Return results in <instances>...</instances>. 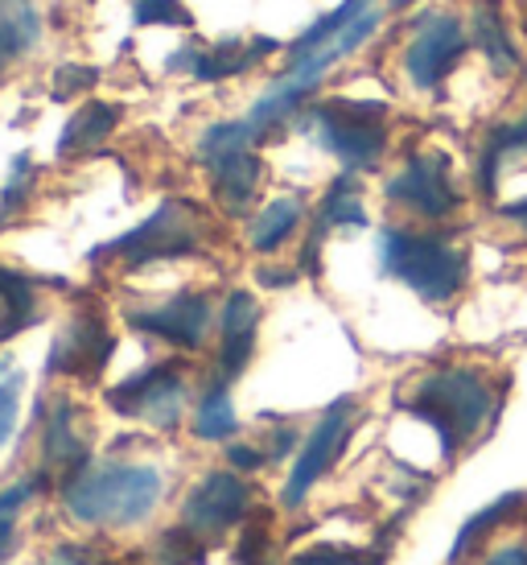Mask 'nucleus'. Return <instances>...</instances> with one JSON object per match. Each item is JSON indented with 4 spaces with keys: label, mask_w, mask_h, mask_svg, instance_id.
Here are the masks:
<instances>
[{
    "label": "nucleus",
    "mask_w": 527,
    "mask_h": 565,
    "mask_svg": "<svg viewBox=\"0 0 527 565\" xmlns=\"http://www.w3.org/2000/svg\"><path fill=\"white\" fill-rule=\"evenodd\" d=\"M37 322V301H33V281L13 268L0 265V343L17 339L21 330Z\"/></svg>",
    "instance_id": "obj_21"
},
{
    "label": "nucleus",
    "mask_w": 527,
    "mask_h": 565,
    "mask_svg": "<svg viewBox=\"0 0 527 565\" xmlns=\"http://www.w3.org/2000/svg\"><path fill=\"white\" fill-rule=\"evenodd\" d=\"M33 178H37V170H33L30 153H17L13 166H9V178H4V194H0V211L4 215H17L21 206L30 203Z\"/></svg>",
    "instance_id": "obj_29"
},
{
    "label": "nucleus",
    "mask_w": 527,
    "mask_h": 565,
    "mask_svg": "<svg viewBox=\"0 0 527 565\" xmlns=\"http://www.w3.org/2000/svg\"><path fill=\"white\" fill-rule=\"evenodd\" d=\"M157 562L161 565H202L206 553H202L198 533L182 524V529H170V533L157 541Z\"/></svg>",
    "instance_id": "obj_28"
},
{
    "label": "nucleus",
    "mask_w": 527,
    "mask_h": 565,
    "mask_svg": "<svg viewBox=\"0 0 527 565\" xmlns=\"http://www.w3.org/2000/svg\"><path fill=\"white\" fill-rule=\"evenodd\" d=\"M4 223H9V215H4V211H0V227H4Z\"/></svg>",
    "instance_id": "obj_42"
},
{
    "label": "nucleus",
    "mask_w": 527,
    "mask_h": 565,
    "mask_svg": "<svg viewBox=\"0 0 527 565\" xmlns=\"http://www.w3.org/2000/svg\"><path fill=\"white\" fill-rule=\"evenodd\" d=\"M470 42H474V50L486 58V66L495 71L498 79H512L515 71H524V54L515 46L503 0H474V9H470Z\"/></svg>",
    "instance_id": "obj_13"
},
{
    "label": "nucleus",
    "mask_w": 527,
    "mask_h": 565,
    "mask_svg": "<svg viewBox=\"0 0 527 565\" xmlns=\"http://www.w3.org/2000/svg\"><path fill=\"white\" fill-rule=\"evenodd\" d=\"M293 441H297L293 429H280L277 441H272V458H284V455H289V450H293Z\"/></svg>",
    "instance_id": "obj_40"
},
{
    "label": "nucleus",
    "mask_w": 527,
    "mask_h": 565,
    "mask_svg": "<svg viewBox=\"0 0 527 565\" xmlns=\"http://www.w3.org/2000/svg\"><path fill=\"white\" fill-rule=\"evenodd\" d=\"M42 42V9L37 0H0V66L17 63Z\"/></svg>",
    "instance_id": "obj_20"
},
{
    "label": "nucleus",
    "mask_w": 527,
    "mask_h": 565,
    "mask_svg": "<svg viewBox=\"0 0 527 565\" xmlns=\"http://www.w3.org/2000/svg\"><path fill=\"white\" fill-rule=\"evenodd\" d=\"M330 227H367V206L358 199V186L351 173H342L338 182L330 186V194L322 199V211L313 220V236L305 239V252H301V268L305 273H318V248H322V236Z\"/></svg>",
    "instance_id": "obj_17"
},
{
    "label": "nucleus",
    "mask_w": 527,
    "mask_h": 565,
    "mask_svg": "<svg viewBox=\"0 0 527 565\" xmlns=\"http://www.w3.org/2000/svg\"><path fill=\"white\" fill-rule=\"evenodd\" d=\"M21 393H25V376L13 360H0V450L9 446L17 434V417H21Z\"/></svg>",
    "instance_id": "obj_27"
},
{
    "label": "nucleus",
    "mask_w": 527,
    "mask_h": 565,
    "mask_svg": "<svg viewBox=\"0 0 527 565\" xmlns=\"http://www.w3.org/2000/svg\"><path fill=\"white\" fill-rule=\"evenodd\" d=\"M351 422H355V401L351 396H338L334 405L322 413V422L313 425V434L305 438L301 455H297V467L284 483V508H297L305 503V495L313 491V483L334 467V458L342 455V446L351 438Z\"/></svg>",
    "instance_id": "obj_8"
},
{
    "label": "nucleus",
    "mask_w": 527,
    "mask_h": 565,
    "mask_svg": "<svg viewBox=\"0 0 527 565\" xmlns=\"http://www.w3.org/2000/svg\"><path fill=\"white\" fill-rule=\"evenodd\" d=\"M277 50H280L277 38H251L248 46L223 42L218 50H182L170 66L173 71H190L202 83H218V79H232V75H244V71H251L260 58L277 54Z\"/></svg>",
    "instance_id": "obj_14"
},
{
    "label": "nucleus",
    "mask_w": 527,
    "mask_h": 565,
    "mask_svg": "<svg viewBox=\"0 0 527 565\" xmlns=\"http://www.w3.org/2000/svg\"><path fill=\"white\" fill-rule=\"evenodd\" d=\"M239 429V417H235L232 393H227V380L211 384V393L202 396L198 413H194V434L202 441H227Z\"/></svg>",
    "instance_id": "obj_25"
},
{
    "label": "nucleus",
    "mask_w": 527,
    "mask_h": 565,
    "mask_svg": "<svg viewBox=\"0 0 527 565\" xmlns=\"http://www.w3.org/2000/svg\"><path fill=\"white\" fill-rule=\"evenodd\" d=\"M235 565H268V524L251 520L248 529L239 533V545H235Z\"/></svg>",
    "instance_id": "obj_33"
},
{
    "label": "nucleus",
    "mask_w": 527,
    "mask_h": 565,
    "mask_svg": "<svg viewBox=\"0 0 527 565\" xmlns=\"http://www.w3.org/2000/svg\"><path fill=\"white\" fill-rule=\"evenodd\" d=\"M120 125V108L116 104H104V99H92L66 120L63 137H58V158H87L99 145L108 141Z\"/></svg>",
    "instance_id": "obj_19"
},
{
    "label": "nucleus",
    "mask_w": 527,
    "mask_h": 565,
    "mask_svg": "<svg viewBox=\"0 0 527 565\" xmlns=\"http://www.w3.org/2000/svg\"><path fill=\"white\" fill-rule=\"evenodd\" d=\"M498 215L507 223H515V227H524L527 232V199H519V203H507V206H498Z\"/></svg>",
    "instance_id": "obj_38"
},
{
    "label": "nucleus",
    "mask_w": 527,
    "mask_h": 565,
    "mask_svg": "<svg viewBox=\"0 0 527 565\" xmlns=\"http://www.w3.org/2000/svg\"><path fill=\"white\" fill-rule=\"evenodd\" d=\"M388 194L391 203L404 206V211H412L417 220H429V223H441L450 220L453 211L462 206V190L453 186V170H450V158L445 153H412V158L404 161L400 173L388 182Z\"/></svg>",
    "instance_id": "obj_7"
},
{
    "label": "nucleus",
    "mask_w": 527,
    "mask_h": 565,
    "mask_svg": "<svg viewBox=\"0 0 527 565\" xmlns=\"http://www.w3.org/2000/svg\"><path fill=\"white\" fill-rule=\"evenodd\" d=\"M417 0H391V9H412Z\"/></svg>",
    "instance_id": "obj_41"
},
{
    "label": "nucleus",
    "mask_w": 527,
    "mask_h": 565,
    "mask_svg": "<svg viewBox=\"0 0 527 565\" xmlns=\"http://www.w3.org/2000/svg\"><path fill=\"white\" fill-rule=\"evenodd\" d=\"M482 565H527V541H507V545H498Z\"/></svg>",
    "instance_id": "obj_35"
},
{
    "label": "nucleus",
    "mask_w": 527,
    "mask_h": 565,
    "mask_svg": "<svg viewBox=\"0 0 527 565\" xmlns=\"http://www.w3.org/2000/svg\"><path fill=\"white\" fill-rule=\"evenodd\" d=\"M42 450H46V462L63 467L66 479L92 462V458H87V446H83V441H78V434H75V408L66 405V401H58V405H54V413H50Z\"/></svg>",
    "instance_id": "obj_22"
},
{
    "label": "nucleus",
    "mask_w": 527,
    "mask_h": 565,
    "mask_svg": "<svg viewBox=\"0 0 527 565\" xmlns=\"http://www.w3.org/2000/svg\"><path fill=\"white\" fill-rule=\"evenodd\" d=\"M211 170V182H215V199L223 203L227 215H244L256 199V190H260V178H264V161L251 153V149H239L232 158L215 161V166H206Z\"/></svg>",
    "instance_id": "obj_18"
},
{
    "label": "nucleus",
    "mask_w": 527,
    "mask_h": 565,
    "mask_svg": "<svg viewBox=\"0 0 527 565\" xmlns=\"http://www.w3.org/2000/svg\"><path fill=\"white\" fill-rule=\"evenodd\" d=\"M251 508V487L235 471H215L206 475L182 503V524H190L198 536L227 533L232 524L248 516Z\"/></svg>",
    "instance_id": "obj_11"
},
{
    "label": "nucleus",
    "mask_w": 527,
    "mask_h": 565,
    "mask_svg": "<svg viewBox=\"0 0 527 565\" xmlns=\"http://www.w3.org/2000/svg\"><path fill=\"white\" fill-rule=\"evenodd\" d=\"M251 145H256V132L248 128V120H223V125H211L198 137V161L215 166V161L232 158L239 149H251Z\"/></svg>",
    "instance_id": "obj_26"
},
{
    "label": "nucleus",
    "mask_w": 527,
    "mask_h": 565,
    "mask_svg": "<svg viewBox=\"0 0 527 565\" xmlns=\"http://www.w3.org/2000/svg\"><path fill=\"white\" fill-rule=\"evenodd\" d=\"M379 268L408 285L420 301L445 306L465 289L470 256L450 236L437 232H408V227H384L379 232Z\"/></svg>",
    "instance_id": "obj_3"
},
{
    "label": "nucleus",
    "mask_w": 527,
    "mask_h": 565,
    "mask_svg": "<svg viewBox=\"0 0 527 565\" xmlns=\"http://www.w3.org/2000/svg\"><path fill=\"white\" fill-rule=\"evenodd\" d=\"M388 108L375 99H326L313 104L301 116V128L318 137V145L330 158L342 161L346 173L375 170L384 153H388V125H384Z\"/></svg>",
    "instance_id": "obj_4"
},
{
    "label": "nucleus",
    "mask_w": 527,
    "mask_h": 565,
    "mask_svg": "<svg viewBox=\"0 0 527 565\" xmlns=\"http://www.w3.org/2000/svg\"><path fill=\"white\" fill-rule=\"evenodd\" d=\"M293 565H384V553H358V550H330V545H318V550L297 553Z\"/></svg>",
    "instance_id": "obj_31"
},
{
    "label": "nucleus",
    "mask_w": 527,
    "mask_h": 565,
    "mask_svg": "<svg viewBox=\"0 0 527 565\" xmlns=\"http://www.w3.org/2000/svg\"><path fill=\"white\" fill-rule=\"evenodd\" d=\"M524 508V495L519 491H512V495H503V500H495L491 508H482L478 516H470L462 524V533H458V541H453V553H450V565H462L465 553L478 550V541H486V536L495 533L503 520H512L515 512Z\"/></svg>",
    "instance_id": "obj_24"
},
{
    "label": "nucleus",
    "mask_w": 527,
    "mask_h": 565,
    "mask_svg": "<svg viewBox=\"0 0 527 565\" xmlns=\"http://www.w3.org/2000/svg\"><path fill=\"white\" fill-rule=\"evenodd\" d=\"M256 327H260V306H256L248 289H235L227 306H223V355H218L223 380H235L251 363Z\"/></svg>",
    "instance_id": "obj_15"
},
{
    "label": "nucleus",
    "mask_w": 527,
    "mask_h": 565,
    "mask_svg": "<svg viewBox=\"0 0 527 565\" xmlns=\"http://www.w3.org/2000/svg\"><path fill=\"white\" fill-rule=\"evenodd\" d=\"M132 21H137V25H173V30H186L190 9L182 0H137Z\"/></svg>",
    "instance_id": "obj_30"
},
{
    "label": "nucleus",
    "mask_w": 527,
    "mask_h": 565,
    "mask_svg": "<svg viewBox=\"0 0 527 565\" xmlns=\"http://www.w3.org/2000/svg\"><path fill=\"white\" fill-rule=\"evenodd\" d=\"M227 462H232L235 471H260L264 455L260 450H251V446H227Z\"/></svg>",
    "instance_id": "obj_36"
},
{
    "label": "nucleus",
    "mask_w": 527,
    "mask_h": 565,
    "mask_svg": "<svg viewBox=\"0 0 527 565\" xmlns=\"http://www.w3.org/2000/svg\"><path fill=\"white\" fill-rule=\"evenodd\" d=\"M13 541H17V520L0 516V557H4V553H13Z\"/></svg>",
    "instance_id": "obj_39"
},
{
    "label": "nucleus",
    "mask_w": 527,
    "mask_h": 565,
    "mask_svg": "<svg viewBox=\"0 0 527 565\" xmlns=\"http://www.w3.org/2000/svg\"><path fill=\"white\" fill-rule=\"evenodd\" d=\"M301 220H305L301 199H277V203H268L260 215L251 220V232H248L251 248L264 252V256H272V252L301 227Z\"/></svg>",
    "instance_id": "obj_23"
},
{
    "label": "nucleus",
    "mask_w": 527,
    "mask_h": 565,
    "mask_svg": "<svg viewBox=\"0 0 527 565\" xmlns=\"http://www.w3.org/2000/svg\"><path fill=\"white\" fill-rule=\"evenodd\" d=\"M465 46L470 25L450 9H433L412 25V38L404 46V75L417 92H437L465 58Z\"/></svg>",
    "instance_id": "obj_6"
},
{
    "label": "nucleus",
    "mask_w": 527,
    "mask_h": 565,
    "mask_svg": "<svg viewBox=\"0 0 527 565\" xmlns=\"http://www.w3.org/2000/svg\"><path fill=\"white\" fill-rule=\"evenodd\" d=\"M108 405L120 417H144V422L170 429V425H178L182 408H186V380L178 376V367L157 363L149 372L108 388Z\"/></svg>",
    "instance_id": "obj_9"
},
{
    "label": "nucleus",
    "mask_w": 527,
    "mask_h": 565,
    "mask_svg": "<svg viewBox=\"0 0 527 565\" xmlns=\"http://www.w3.org/2000/svg\"><path fill=\"white\" fill-rule=\"evenodd\" d=\"M128 322L153 339H165V343L182 347V351H194L202 347L206 330H211V301L202 294H178L165 306H153V310H132Z\"/></svg>",
    "instance_id": "obj_12"
},
{
    "label": "nucleus",
    "mask_w": 527,
    "mask_h": 565,
    "mask_svg": "<svg viewBox=\"0 0 527 565\" xmlns=\"http://www.w3.org/2000/svg\"><path fill=\"white\" fill-rule=\"evenodd\" d=\"M111 334L104 315L95 310H78L71 322L63 327V334L50 347L46 372L50 376H78V380H95L111 360Z\"/></svg>",
    "instance_id": "obj_10"
},
{
    "label": "nucleus",
    "mask_w": 527,
    "mask_h": 565,
    "mask_svg": "<svg viewBox=\"0 0 527 565\" xmlns=\"http://www.w3.org/2000/svg\"><path fill=\"white\" fill-rule=\"evenodd\" d=\"M202 244V215L198 206L186 199H170L161 203L144 223H137L132 232L120 239H111L104 248L92 252V260H125V265H149V260H178L198 252Z\"/></svg>",
    "instance_id": "obj_5"
},
{
    "label": "nucleus",
    "mask_w": 527,
    "mask_h": 565,
    "mask_svg": "<svg viewBox=\"0 0 527 565\" xmlns=\"http://www.w3.org/2000/svg\"><path fill=\"white\" fill-rule=\"evenodd\" d=\"M527 153V111L519 120H498L482 132L478 153H474V182H478L482 199H495L498 190V173L503 166Z\"/></svg>",
    "instance_id": "obj_16"
},
{
    "label": "nucleus",
    "mask_w": 527,
    "mask_h": 565,
    "mask_svg": "<svg viewBox=\"0 0 527 565\" xmlns=\"http://www.w3.org/2000/svg\"><path fill=\"white\" fill-rule=\"evenodd\" d=\"M404 408L433 425L445 458H453L465 441H474L495 425L503 408V388L491 384L478 367H437L412 384Z\"/></svg>",
    "instance_id": "obj_1"
},
{
    "label": "nucleus",
    "mask_w": 527,
    "mask_h": 565,
    "mask_svg": "<svg viewBox=\"0 0 527 565\" xmlns=\"http://www.w3.org/2000/svg\"><path fill=\"white\" fill-rule=\"evenodd\" d=\"M297 273H301V268H260L256 277H260L264 289H284V285L297 281Z\"/></svg>",
    "instance_id": "obj_37"
},
{
    "label": "nucleus",
    "mask_w": 527,
    "mask_h": 565,
    "mask_svg": "<svg viewBox=\"0 0 527 565\" xmlns=\"http://www.w3.org/2000/svg\"><path fill=\"white\" fill-rule=\"evenodd\" d=\"M95 83H99V71H95V66L66 63V66L54 71V99H71V95L92 92Z\"/></svg>",
    "instance_id": "obj_32"
},
{
    "label": "nucleus",
    "mask_w": 527,
    "mask_h": 565,
    "mask_svg": "<svg viewBox=\"0 0 527 565\" xmlns=\"http://www.w3.org/2000/svg\"><path fill=\"white\" fill-rule=\"evenodd\" d=\"M165 491V475L140 462H87L63 483L66 512L83 524H140Z\"/></svg>",
    "instance_id": "obj_2"
},
{
    "label": "nucleus",
    "mask_w": 527,
    "mask_h": 565,
    "mask_svg": "<svg viewBox=\"0 0 527 565\" xmlns=\"http://www.w3.org/2000/svg\"><path fill=\"white\" fill-rule=\"evenodd\" d=\"M42 565H111V562H99V557H92V553L78 550V545H58Z\"/></svg>",
    "instance_id": "obj_34"
}]
</instances>
